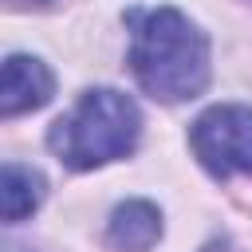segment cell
<instances>
[{"mask_svg":"<svg viewBox=\"0 0 252 252\" xmlns=\"http://www.w3.org/2000/svg\"><path fill=\"white\" fill-rule=\"evenodd\" d=\"M205 252H228V248H220V244H209V248H205Z\"/></svg>","mask_w":252,"mask_h":252,"instance_id":"7","label":"cell"},{"mask_svg":"<svg viewBox=\"0 0 252 252\" xmlns=\"http://www.w3.org/2000/svg\"><path fill=\"white\" fill-rule=\"evenodd\" d=\"M55 79L47 71L43 59L35 55H8L4 59V75H0V114L16 118L24 110H35L51 98Z\"/></svg>","mask_w":252,"mask_h":252,"instance_id":"4","label":"cell"},{"mask_svg":"<svg viewBox=\"0 0 252 252\" xmlns=\"http://www.w3.org/2000/svg\"><path fill=\"white\" fill-rule=\"evenodd\" d=\"M193 154L213 177L252 173V106H209L193 122Z\"/></svg>","mask_w":252,"mask_h":252,"instance_id":"3","label":"cell"},{"mask_svg":"<svg viewBox=\"0 0 252 252\" xmlns=\"http://www.w3.org/2000/svg\"><path fill=\"white\" fill-rule=\"evenodd\" d=\"M43 201V177L28 165H4L0 173V209H4V220L16 224L24 217H32Z\"/></svg>","mask_w":252,"mask_h":252,"instance_id":"6","label":"cell"},{"mask_svg":"<svg viewBox=\"0 0 252 252\" xmlns=\"http://www.w3.org/2000/svg\"><path fill=\"white\" fill-rule=\"evenodd\" d=\"M161 236V213L150 201H126L110 213L106 240L118 252H150Z\"/></svg>","mask_w":252,"mask_h":252,"instance_id":"5","label":"cell"},{"mask_svg":"<svg viewBox=\"0 0 252 252\" xmlns=\"http://www.w3.org/2000/svg\"><path fill=\"white\" fill-rule=\"evenodd\" d=\"M24 4H51V0H24Z\"/></svg>","mask_w":252,"mask_h":252,"instance_id":"8","label":"cell"},{"mask_svg":"<svg viewBox=\"0 0 252 252\" xmlns=\"http://www.w3.org/2000/svg\"><path fill=\"white\" fill-rule=\"evenodd\" d=\"M142 138V110L122 91H87L47 134L51 154L71 169H94L126 158Z\"/></svg>","mask_w":252,"mask_h":252,"instance_id":"2","label":"cell"},{"mask_svg":"<svg viewBox=\"0 0 252 252\" xmlns=\"http://www.w3.org/2000/svg\"><path fill=\"white\" fill-rule=\"evenodd\" d=\"M130 67L142 91L161 102H185L209 83V39L177 8H150L134 16Z\"/></svg>","mask_w":252,"mask_h":252,"instance_id":"1","label":"cell"}]
</instances>
